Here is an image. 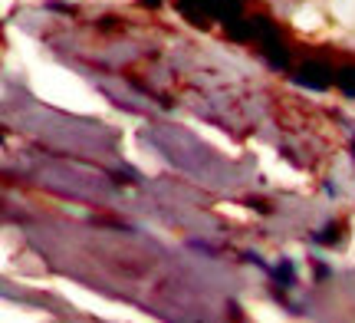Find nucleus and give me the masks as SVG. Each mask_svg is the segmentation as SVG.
Segmentation results:
<instances>
[{
    "mask_svg": "<svg viewBox=\"0 0 355 323\" xmlns=\"http://www.w3.org/2000/svg\"><path fill=\"white\" fill-rule=\"evenodd\" d=\"M293 83L303 86L306 92H326L329 86H336V66L329 60L309 56L306 63H300L293 69Z\"/></svg>",
    "mask_w": 355,
    "mask_h": 323,
    "instance_id": "obj_1",
    "label": "nucleus"
},
{
    "mask_svg": "<svg viewBox=\"0 0 355 323\" xmlns=\"http://www.w3.org/2000/svg\"><path fill=\"white\" fill-rule=\"evenodd\" d=\"M270 277H273V284H277V287L293 290V287L300 284V267H296V260H293V258H286V254H283V258L270 267Z\"/></svg>",
    "mask_w": 355,
    "mask_h": 323,
    "instance_id": "obj_2",
    "label": "nucleus"
},
{
    "mask_svg": "<svg viewBox=\"0 0 355 323\" xmlns=\"http://www.w3.org/2000/svg\"><path fill=\"white\" fill-rule=\"evenodd\" d=\"M309 241L319 247H339L345 241V231H343V221H326L322 228L309 231Z\"/></svg>",
    "mask_w": 355,
    "mask_h": 323,
    "instance_id": "obj_3",
    "label": "nucleus"
},
{
    "mask_svg": "<svg viewBox=\"0 0 355 323\" xmlns=\"http://www.w3.org/2000/svg\"><path fill=\"white\" fill-rule=\"evenodd\" d=\"M336 90L343 92L345 99H355V63L336 66Z\"/></svg>",
    "mask_w": 355,
    "mask_h": 323,
    "instance_id": "obj_4",
    "label": "nucleus"
},
{
    "mask_svg": "<svg viewBox=\"0 0 355 323\" xmlns=\"http://www.w3.org/2000/svg\"><path fill=\"white\" fill-rule=\"evenodd\" d=\"M141 3H145V7H158L162 0H141Z\"/></svg>",
    "mask_w": 355,
    "mask_h": 323,
    "instance_id": "obj_5",
    "label": "nucleus"
}]
</instances>
